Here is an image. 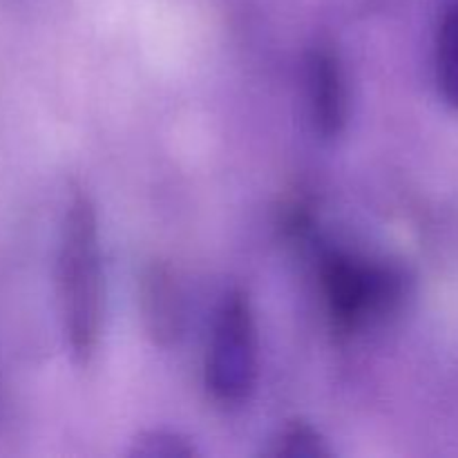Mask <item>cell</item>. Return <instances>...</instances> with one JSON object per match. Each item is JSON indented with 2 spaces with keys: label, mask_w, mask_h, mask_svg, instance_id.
I'll use <instances>...</instances> for the list:
<instances>
[{
  "label": "cell",
  "mask_w": 458,
  "mask_h": 458,
  "mask_svg": "<svg viewBox=\"0 0 458 458\" xmlns=\"http://www.w3.org/2000/svg\"><path fill=\"white\" fill-rule=\"evenodd\" d=\"M56 277L67 344L72 356L88 365L101 340L103 267L97 208L83 191H76L65 208Z\"/></svg>",
  "instance_id": "6da1fadb"
},
{
  "label": "cell",
  "mask_w": 458,
  "mask_h": 458,
  "mask_svg": "<svg viewBox=\"0 0 458 458\" xmlns=\"http://www.w3.org/2000/svg\"><path fill=\"white\" fill-rule=\"evenodd\" d=\"M320 282L335 331L353 334L394 311L403 280L394 268L343 250H325Z\"/></svg>",
  "instance_id": "7a4b0ae2"
},
{
  "label": "cell",
  "mask_w": 458,
  "mask_h": 458,
  "mask_svg": "<svg viewBox=\"0 0 458 458\" xmlns=\"http://www.w3.org/2000/svg\"><path fill=\"white\" fill-rule=\"evenodd\" d=\"M259 344L253 307L244 291H231L215 316L206 356V387L224 407L244 405L258 385Z\"/></svg>",
  "instance_id": "3957f363"
},
{
  "label": "cell",
  "mask_w": 458,
  "mask_h": 458,
  "mask_svg": "<svg viewBox=\"0 0 458 458\" xmlns=\"http://www.w3.org/2000/svg\"><path fill=\"white\" fill-rule=\"evenodd\" d=\"M307 97L313 130L335 139L349 119V88L343 58L329 40H318L307 56Z\"/></svg>",
  "instance_id": "277c9868"
},
{
  "label": "cell",
  "mask_w": 458,
  "mask_h": 458,
  "mask_svg": "<svg viewBox=\"0 0 458 458\" xmlns=\"http://www.w3.org/2000/svg\"><path fill=\"white\" fill-rule=\"evenodd\" d=\"M139 304H141V318L148 335L164 347L177 343L186 320L183 293L174 273L164 262H155L143 268Z\"/></svg>",
  "instance_id": "5b68a950"
},
{
  "label": "cell",
  "mask_w": 458,
  "mask_h": 458,
  "mask_svg": "<svg viewBox=\"0 0 458 458\" xmlns=\"http://www.w3.org/2000/svg\"><path fill=\"white\" fill-rule=\"evenodd\" d=\"M437 81L443 98L458 110V0L447 4L438 21Z\"/></svg>",
  "instance_id": "8992f818"
},
{
  "label": "cell",
  "mask_w": 458,
  "mask_h": 458,
  "mask_svg": "<svg viewBox=\"0 0 458 458\" xmlns=\"http://www.w3.org/2000/svg\"><path fill=\"white\" fill-rule=\"evenodd\" d=\"M267 454L286 458H318L329 456L331 450L327 447V441L320 437V432H316L311 425L293 423L282 429V434L273 441V447Z\"/></svg>",
  "instance_id": "52a82bcc"
},
{
  "label": "cell",
  "mask_w": 458,
  "mask_h": 458,
  "mask_svg": "<svg viewBox=\"0 0 458 458\" xmlns=\"http://www.w3.org/2000/svg\"><path fill=\"white\" fill-rule=\"evenodd\" d=\"M130 454L146 458H182L195 454V447L182 434L168 432V429H150L134 441Z\"/></svg>",
  "instance_id": "ba28073f"
}]
</instances>
